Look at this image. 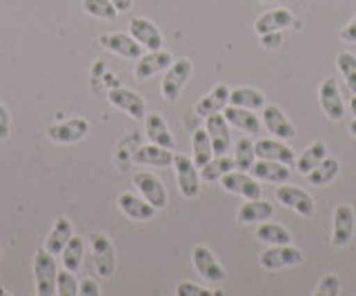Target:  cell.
<instances>
[{"label": "cell", "instance_id": "1", "mask_svg": "<svg viewBox=\"0 0 356 296\" xmlns=\"http://www.w3.org/2000/svg\"><path fill=\"white\" fill-rule=\"evenodd\" d=\"M192 72H194V65L189 58H178L170 65V67H167L163 85H161L163 98L167 103L178 101V96H181V92L185 90V85L189 81V76H192Z\"/></svg>", "mask_w": 356, "mask_h": 296}, {"label": "cell", "instance_id": "2", "mask_svg": "<svg viewBox=\"0 0 356 296\" xmlns=\"http://www.w3.org/2000/svg\"><path fill=\"white\" fill-rule=\"evenodd\" d=\"M33 274H36V294L51 296L56 294V281H58V268L51 252L40 247L33 258Z\"/></svg>", "mask_w": 356, "mask_h": 296}, {"label": "cell", "instance_id": "3", "mask_svg": "<svg viewBox=\"0 0 356 296\" xmlns=\"http://www.w3.org/2000/svg\"><path fill=\"white\" fill-rule=\"evenodd\" d=\"M98 42H100V47H105L107 51L118 54V56L129 58V60H138L145 54V47L140 45V42L134 40L131 34H122V31H109V34H100Z\"/></svg>", "mask_w": 356, "mask_h": 296}, {"label": "cell", "instance_id": "4", "mask_svg": "<svg viewBox=\"0 0 356 296\" xmlns=\"http://www.w3.org/2000/svg\"><path fill=\"white\" fill-rule=\"evenodd\" d=\"M174 167H176V179H178V190L185 199H196L200 192V174L192 158L185 154H174Z\"/></svg>", "mask_w": 356, "mask_h": 296}, {"label": "cell", "instance_id": "5", "mask_svg": "<svg viewBox=\"0 0 356 296\" xmlns=\"http://www.w3.org/2000/svg\"><path fill=\"white\" fill-rule=\"evenodd\" d=\"M92 254H94V268L98 277L109 279L116 270V254H114V243L105 234H92Z\"/></svg>", "mask_w": 356, "mask_h": 296}, {"label": "cell", "instance_id": "6", "mask_svg": "<svg viewBox=\"0 0 356 296\" xmlns=\"http://www.w3.org/2000/svg\"><path fill=\"white\" fill-rule=\"evenodd\" d=\"M134 185L140 192V196L149 205H154L156 210H163L167 205V190L165 185L161 183L159 176H154L152 172H136L134 174Z\"/></svg>", "mask_w": 356, "mask_h": 296}, {"label": "cell", "instance_id": "7", "mask_svg": "<svg viewBox=\"0 0 356 296\" xmlns=\"http://www.w3.org/2000/svg\"><path fill=\"white\" fill-rule=\"evenodd\" d=\"M89 134V123L85 118H70L63 120V123H56L47 129V136L58 142V145H72V142L83 140Z\"/></svg>", "mask_w": 356, "mask_h": 296}, {"label": "cell", "instance_id": "8", "mask_svg": "<svg viewBox=\"0 0 356 296\" xmlns=\"http://www.w3.org/2000/svg\"><path fill=\"white\" fill-rule=\"evenodd\" d=\"M192 261H194V268L196 272L203 277L205 281L209 283H222L227 279L225 270H222V265L216 261V256L211 254V249L205 247V245H196L192 249Z\"/></svg>", "mask_w": 356, "mask_h": 296}, {"label": "cell", "instance_id": "9", "mask_svg": "<svg viewBox=\"0 0 356 296\" xmlns=\"http://www.w3.org/2000/svg\"><path fill=\"white\" fill-rule=\"evenodd\" d=\"M303 261L298 247H292V243L287 245H272L270 249H265L261 254V268L265 270H281L289 265H298Z\"/></svg>", "mask_w": 356, "mask_h": 296}, {"label": "cell", "instance_id": "10", "mask_svg": "<svg viewBox=\"0 0 356 296\" xmlns=\"http://www.w3.org/2000/svg\"><path fill=\"white\" fill-rule=\"evenodd\" d=\"M222 190H227L232 194H238L243 199H261V185L254 176H250L248 172H227L225 176L220 179Z\"/></svg>", "mask_w": 356, "mask_h": 296}, {"label": "cell", "instance_id": "11", "mask_svg": "<svg viewBox=\"0 0 356 296\" xmlns=\"http://www.w3.org/2000/svg\"><path fill=\"white\" fill-rule=\"evenodd\" d=\"M109 103L122 109L125 114H129L134 120H143L145 114H147L143 96L134 90H127V87H114V90L109 92Z\"/></svg>", "mask_w": 356, "mask_h": 296}, {"label": "cell", "instance_id": "12", "mask_svg": "<svg viewBox=\"0 0 356 296\" xmlns=\"http://www.w3.org/2000/svg\"><path fill=\"white\" fill-rule=\"evenodd\" d=\"M276 199L281 205L294 210L300 216H312L314 214V199L300 188H294V185H281L276 190Z\"/></svg>", "mask_w": 356, "mask_h": 296}, {"label": "cell", "instance_id": "13", "mask_svg": "<svg viewBox=\"0 0 356 296\" xmlns=\"http://www.w3.org/2000/svg\"><path fill=\"white\" fill-rule=\"evenodd\" d=\"M129 34L134 36V40L140 42V45L147 49V51H156V49H163V34L161 29L156 27L152 20L147 18H131L129 20Z\"/></svg>", "mask_w": 356, "mask_h": 296}, {"label": "cell", "instance_id": "14", "mask_svg": "<svg viewBox=\"0 0 356 296\" xmlns=\"http://www.w3.org/2000/svg\"><path fill=\"white\" fill-rule=\"evenodd\" d=\"M172 63H174V58L170 51H163V49L147 51L136 60V69H134V74H136V81H149L152 76L165 72Z\"/></svg>", "mask_w": 356, "mask_h": 296}, {"label": "cell", "instance_id": "15", "mask_svg": "<svg viewBox=\"0 0 356 296\" xmlns=\"http://www.w3.org/2000/svg\"><path fill=\"white\" fill-rule=\"evenodd\" d=\"M318 101L325 116L330 120H341L345 116V103L341 98V90H339V83L334 79H325L321 83V90H318Z\"/></svg>", "mask_w": 356, "mask_h": 296}, {"label": "cell", "instance_id": "16", "mask_svg": "<svg viewBox=\"0 0 356 296\" xmlns=\"http://www.w3.org/2000/svg\"><path fill=\"white\" fill-rule=\"evenodd\" d=\"M261 118H263L265 129L272 131L276 138H281V140H294L296 138V127L289 123L287 116L276 105H265L263 112H261Z\"/></svg>", "mask_w": 356, "mask_h": 296}, {"label": "cell", "instance_id": "17", "mask_svg": "<svg viewBox=\"0 0 356 296\" xmlns=\"http://www.w3.org/2000/svg\"><path fill=\"white\" fill-rule=\"evenodd\" d=\"M352 236H354V210L348 203H343L337 207V212H334L332 245H337V247L350 245Z\"/></svg>", "mask_w": 356, "mask_h": 296}, {"label": "cell", "instance_id": "18", "mask_svg": "<svg viewBox=\"0 0 356 296\" xmlns=\"http://www.w3.org/2000/svg\"><path fill=\"white\" fill-rule=\"evenodd\" d=\"M205 129H207V134H209L211 147H214V156L227 154V149L232 145V138H229V123L225 120V116H222L220 112L207 116Z\"/></svg>", "mask_w": 356, "mask_h": 296}, {"label": "cell", "instance_id": "19", "mask_svg": "<svg viewBox=\"0 0 356 296\" xmlns=\"http://www.w3.org/2000/svg\"><path fill=\"white\" fill-rule=\"evenodd\" d=\"M118 207H120L122 214L134 218V221H152L154 214L159 212L154 205H149L147 201H145L143 196H136L131 192H122L118 196Z\"/></svg>", "mask_w": 356, "mask_h": 296}, {"label": "cell", "instance_id": "20", "mask_svg": "<svg viewBox=\"0 0 356 296\" xmlns=\"http://www.w3.org/2000/svg\"><path fill=\"white\" fill-rule=\"evenodd\" d=\"M256 149V158H265V161H278L283 165H292L294 163V149L287 147L281 138H261L259 142H254Z\"/></svg>", "mask_w": 356, "mask_h": 296}, {"label": "cell", "instance_id": "21", "mask_svg": "<svg viewBox=\"0 0 356 296\" xmlns=\"http://www.w3.org/2000/svg\"><path fill=\"white\" fill-rule=\"evenodd\" d=\"M296 25V18L289 9H272V12H265L263 16L256 18L254 31L256 34H270V31H283L285 27Z\"/></svg>", "mask_w": 356, "mask_h": 296}, {"label": "cell", "instance_id": "22", "mask_svg": "<svg viewBox=\"0 0 356 296\" xmlns=\"http://www.w3.org/2000/svg\"><path fill=\"white\" fill-rule=\"evenodd\" d=\"M222 116L229 125L238 127L248 134L256 136L261 134V118L254 114V109H245V107H236V105H227L222 109Z\"/></svg>", "mask_w": 356, "mask_h": 296}, {"label": "cell", "instance_id": "23", "mask_svg": "<svg viewBox=\"0 0 356 296\" xmlns=\"http://www.w3.org/2000/svg\"><path fill=\"white\" fill-rule=\"evenodd\" d=\"M250 174L256 179V181H267V183H287L289 181V165H283V163L278 161H265V158H259L254 161V165L250 170Z\"/></svg>", "mask_w": 356, "mask_h": 296}, {"label": "cell", "instance_id": "24", "mask_svg": "<svg viewBox=\"0 0 356 296\" xmlns=\"http://www.w3.org/2000/svg\"><path fill=\"white\" fill-rule=\"evenodd\" d=\"M229 87L227 85H216L207 96H203L200 101L196 103V114L200 118H207L211 114H218L222 112L227 105H229Z\"/></svg>", "mask_w": 356, "mask_h": 296}, {"label": "cell", "instance_id": "25", "mask_svg": "<svg viewBox=\"0 0 356 296\" xmlns=\"http://www.w3.org/2000/svg\"><path fill=\"white\" fill-rule=\"evenodd\" d=\"M74 236V225L67 216H58L56 218V223L51 227V232L47 234V238H44V249L51 252L54 256H58L63 247L67 245V240H70Z\"/></svg>", "mask_w": 356, "mask_h": 296}, {"label": "cell", "instance_id": "26", "mask_svg": "<svg viewBox=\"0 0 356 296\" xmlns=\"http://www.w3.org/2000/svg\"><path fill=\"white\" fill-rule=\"evenodd\" d=\"M134 163H138V165H154V167H170L174 163V154L172 149H165L161 145H143L140 149H136V154H134Z\"/></svg>", "mask_w": 356, "mask_h": 296}, {"label": "cell", "instance_id": "27", "mask_svg": "<svg viewBox=\"0 0 356 296\" xmlns=\"http://www.w3.org/2000/svg\"><path fill=\"white\" fill-rule=\"evenodd\" d=\"M145 131H147V138H149V142H154V145H161L165 149H174V136L161 114H156V112L147 114Z\"/></svg>", "mask_w": 356, "mask_h": 296}, {"label": "cell", "instance_id": "28", "mask_svg": "<svg viewBox=\"0 0 356 296\" xmlns=\"http://www.w3.org/2000/svg\"><path fill=\"white\" fill-rule=\"evenodd\" d=\"M274 216V205L265 203L263 199H252L238 210V221L241 223H259V221H270Z\"/></svg>", "mask_w": 356, "mask_h": 296}, {"label": "cell", "instance_id": "29", "mask_svg": "<svg viewBox=\"0 0 356 296\" xmlns=\"http://www.w3.org/2000/svg\"><path fill=\"white\" fill-rule=\"evenodd\" d=\"M327 156V145L323 140H314L312 142V145L303 151V154H300L298 158H296V172L298 174H307L314 170L318 163Z\"/></svg>", "mask_w": 356, "mask_h": 296}, {"label": "cell", "instance_id": "30", "mask_svg": "<svg viewBox=\"0 0 356 296\" xmlns=\"http://www.w3.org/2000/svg\"><path fill=\"white\" fill-rule=\"evenodd\" d=\"M192 149H194V163L196 167H205L207 163L214 158V147H211V140L205 127H198L192 136Z\"/></svg>", "mask_w": 356, "mask_h": 296}, {"label": "cell", "instance_id": "31", "mask_svg": "<svg viewBox=\"0 0 356 296\" xmlns=\"http://www.w3.org/2000/svg\"><path fill=\"white\" fill-rule=\"evenodd\" d=\"M83 256H85V240H83V236L76 234V236H72L70 240H67V245L60 252L63 268L76 274L78 268H81V263H83Z\"/></svg>", "mask_w": 356, "mask_h": 296}, {"label": "cell", "instance_id": "32", "mask_svg": "<svg viewBox=\"0 0 356 296\" xmlns=\"http://www.w3.org/2000/svg\"><path fill=\"white\" fill-rule=\"evenodd\" d=\"M339 172H341V163L337 158L325 156L314 170L307 174V179H309L312 185H318V188H323V185H330L334 179H337Z\"/></svg>", "mask_w": 356, "mask_h": 296}, {"label": "cell", "instance_id": "33", "mask_svg": "<svg viewBox=\"0 0 356 296\" xmlns=\"http://www.w3.org/2000/svg\"><path fill=\"white\" fill-rule=\"evenodd\" d=\"M229 105L245 107V109H263L265 107V96L250 87H236L229 92Z\"/></svg>", "mask_w": 356, "mask_h": 296}, {"label": "cell", "instance_id": "34", "mask_svg": "<svg viewBox=\"0 0 356 296\" xmlns=\"http://www.w3.org/2000/svg\"><path fill=\"white\" fill-rule=\"evenodd\" d=\"M234 167H236V161L229 158L227 154H222V156H216V158H211L205 167H200V179L203 181H220L222 176H225L227 172H232Z\"/></svg>", "mask_w": 356, "mask_h": 296}, {"label": "cell", "instance_id": "35", "mask_svg": "<svg viewBox=\"0 0 356 296\" xmlns=\"http://www.w3.org/2000/svg\"><path fill=\"white\" fill-rule=\"evenodd\" d=\"M263 243H270V245H287L292 243V234L287 232L283 225H276V223H263L256 232Z\"/></svg>", "mask_w": 356, "mask_h": 296}, {"label": "cell", "instance_id": "36", "mask_svg": "<svg viewBox=\"0 0 356 296\" xmlns=\"http://www.w3.org/2000/svg\"><path fill=\"white\" fill-rule=\"evenodd\" d=\"M337 65H339V72L343 74L348 90L356 94V56L350 51H341L337 56Z\"/></svg>", "mask_w": 356, "mask_h": 296}, {"label": "cell", "instance_id": "37", "mask_svg": "<svg viewBox=\"0 0 356 296\" xmlns=\"http://www.w3.org/2000/svg\"><path fill=\"white\" fill-rule=\"evenodd\" d=\"M83 9L85 14L100 20H114L118 16V9L111 5V0H85Z\"/></svg>", "mask_w": 356, "mask_h": 296}, {"label": "cell", "instance_id": "38", "mask_svg": "<svg viewBox=\"0 0 356 296\" xmlns=\"http://www.w3.org/2000/svg\"><path fill=\"white\" fill-rule=\"evenodd\" d=\"M234 161H236V167L241 172H250L254 161H256V149H254V142L250 138H241L236 142V156H234Z\"/></svg>", "mask_w": 356, "mask_h": 296}, {"label": "cell", "instance_id": "39", "mask_svg": "<svg viewBox=\"0 0 356 296\" xmlns=\"http://www.w3.org/2000/svg\"><path fill=\"white\" fill-rule=\"evenodd\" d=\"M56 294L63 296H76L78 294V281L74 277V272L70 270H58V281H56Z\"/></svg>", "mask_w": 356, "mask_h": 296}, {"label": "cell", "instance_id": "40", "mask_svg": "<svg viewBox=\"0 0 356 296\" xmlns=\"http://www.w3.org/2000/svg\"><path fill=\"white\" fill-rule=\"evenodd\" d=\"M341 292V281L337 274H325V277L321 279L318 288H316V296H337Z\"/></svg>", "mask_w": 356, "mask_h": 296}, {"label": "cell", "instance_id": "41", "mask_svg": "<svg viewBox=\"0 0 356 296\" xmlns=\"http://www.w3.org/2000/svg\"><path fill=\"white\" fill-rule=\"evenodd\" d=\"M207 294H214V292H209V290L200 288L196 283H189V281L178 283V288H176V296H207Z\"/></svg>", "mask_w": 356, "mask_h": 296}, {"label": "cell", "instance_id": "42", "mask_svg": "<svg viewBox=\"0 0 356 296\" xmlns=\"http://www.w3.org/2000/svg\"><path fill=\"white\" fill-rule=\"evenodd\" d=\"M11 134V116H9V109L0 103V140H7Z\"/></svg>", "mask_w": 356, "mask_h": 296}, {"label": "cell", "instance_id": "43", "mask_svg": "<svg viewBox=\"0 0 356 296\" xmlns=\"http://www.w3.org/2000/svg\"><path fill=\"white\" fill-rule=\"evenodd\" d=\"M281 42H283V34H281V31H270V34H261V45L265 49L281 47Z\"/></svg>", "mask_w": 356, "mask_h": 296}, {"label": "cell", "instance_id": "44", "mask_svg": "<svg viewBox=\"0 0 356 296\" xmlns=\"http://www.w3.org/2000/svg\"><path fill=\"white\" fill-rule=\"evenodd\" d=\"M78 294H83V296H96V294H100L98 283H96L94 279H85V281H81V283H78Z\"/></svg>", "mask_w": 356, "mask_h": 296}, {"label": "cell", "instance_id": "45", "mask_svg": "<svg viewBox=\"0 0 356 296\" xmlns=\"http://www.w3.org/2000/svg\"><path fill=\"white\" fill-rule=\"evenodd\" d=\"M341 40L343 42H356V16H354L352 23L341 31Z\"/></svg>", "mask_w": 356, "mask_h": 296}, {"label": "cell", "instance_id": "46", "mask_svg": "<svg viewBox=\"0 0 356 296\" xmlns=\"http://www.w3.org/2000/svg\"><path fill=\"white\" fill-rule=\"evenodd\" d=\"M111 5L118 9V14H122V12H129L131 5H134V0H111Z\"/></svg>", "mask_w": 356, "mask_h": 296}, {"label": "cell", "instance_id": "47", "mask_svg": "<svg viewBox=\"0 0 356 296\" xmlns=\"http://www.w3.org/2000/svg\"><path fill=\"white\" fill-rule=\"evenodd\" d=\"M350 112H352V116L356 118V96H352V101H350Z\"/></svg>", "mask_w": 356, "mask_h": 296}, {"label": "cell", "instance_id": "48", "mask_svg": "<svg viewBox=\"0 0 356 296\" xmlns=\"http://www.w3.org/2000/svg\"><path fill=\"white\" fill-rule=\"evenodd\" d=\"M348 131H350V134H352V136L356 138V118H354V120H352V123H350V127H348Z\"/></svg>", "mask_w": 356, "mask_h": 296}, {"label": "cell", "instance_id": "49", "mask_svg": "<svg viewBox=\"0 0 356 296\" xmlns=\"http://www.w3.org/2000/svg\"><path fill=\"white\" fill-rule=\"evenodd\" d=\"M261 3H274V0H261Z\"/></svg>", "mask_w": 356, "mask_h": 296}]
</instances>
